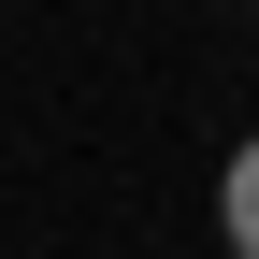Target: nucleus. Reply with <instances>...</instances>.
Listing matches in <instances>:
<instances>
[{
    "label": "nucleus",
    "instance_id": "f257e3e1",
    "mask_svg": "<svg viewBox=\"0 0 259 259\" xmlns=\"http://www.w3.org/2000/svg\"><path fill=\"white\" fill-rule=\"evenodd\" d=\"M216 231H231V259H259V130L231 144V173H216Z\"/></svg>",
    "mask_w": 259,
    "mask_h": 259
}]
</instances>
